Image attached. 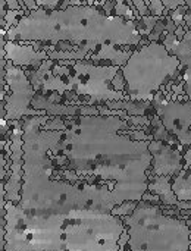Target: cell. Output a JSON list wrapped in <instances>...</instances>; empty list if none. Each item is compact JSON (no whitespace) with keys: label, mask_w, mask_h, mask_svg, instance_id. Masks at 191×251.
Listing matches in <instances>:
<instances>
[{"label":"cell","mask_w":191,"mask_h":251,"mask_svg":"<svg viewBox=\"0 0 191 251\" xmlns=\"http://www.w3.org/2000/svg\"><path fill=\"white\" fill-rule=\"evenodd\" d=\"M4 82L9 84L10 93L1 99V106L4 107L6 121H21L28 116H44V110H37L31 107V101L37 91L34 90L29 76L25 69L13 65L10 60L6 63V76Z\"/></svg>","instance_id":"obj_5"},{"label":"cell","mask_w":191,"mask_h":251,"mask_svg":"<svg viewBox=\"0 0 191 251\" xmlns=\"http://www.w3.org/2000/svg\"><path fill=\"white\" fill-rule=\"evenodd\" d=\"M80 116H100V110L96 106H88V104H82L80 107Z\"/></svg>","instance_id":"obj_25"},{"label":"cell","mask_w":191,"mask_h":251,"mask_svg":"<svg viewBox=\"0 0 191 251\" xmlns=\"http://www.w3.org/2000/svg\"><path fill=\"white\" fill-rule=\"evenodd\" d=\"M3 49L4 59L24 69L37 71L44 60L50 59L46 50H35L28 41H6Z\"/></svg>","instance_id":"obj_8"},{"label":"cell","mask_w":191,"mask_h":251,"mask_svg":"<svg viewBox=\"0 0 191 251\" xmlns=\"http://www.w3.org/2000/svg\"><path fill=\"white\" fill-rule=\"evenodd\" d=\"M137 204H138V201L127 200V201H122L121 204H116V206L110 210V213H112L113 216H118V218L124 219V218H127V216H130V215L134 213V210L137 209Z\"/></svg>","instance_id":"obj_14"},{"label":"cell","mask_w":191,"mask_h":251,"mask_svg":"<svg viewBox=\"0 0 191 251\" xmlns=\"http://www.w3.org/2000/svg\"><path fill=\"white\" fill-rule=\"evenodd\" d=\"M130 100L153 101L155 94L171 81H183L181 62L161 41L137 46L128 62L121 68Z\"/></svg>","instance_id":"obj_2"},{"label":"cell","mask_w":191,"mask_h":251,"mask_svg":"<svg viewBox=\"0 0 191 251\" xmlns=\"http://www.w3.org/2000/svg\"><path fill=\"white\" fill-rule=\"evenodd\" d=\"M187 12H190V9H189V6H187V4H184V6H180V7H177L175 10L169 12V18L175 22V25H177V26H186L184 15H186Z\"/></svg>","instance_id":"obj_19"},{"label":"cell","mask_w":191,"mask_h":251,"mask_svg":"<svg viewBox=\"0 0 191 251\" xmlns=\"http://www.w3.org/2000/svg\"><path fill=\"white\" fill-rule=\"evenodd\" d=\"M110 85H112V88L116 90V91H125L127 82H125V78H124V74H122L121 69L118 71V74H116V75L113 76V79L110 81Z\"/></svg>","instance_id":"obj_22"},{"label":"cell","mask_w":191,"mask_h":251,"mask_svg":"<svg viewBox=\"0 0 191 251\" xmlns=\"http://www.w3.org/2000/svg\"><path fill=\"white\" fill-rule=\"evenodd\" d=\"M31 107L37 110H44L50 116H62V118H72L80 115V104H68V103H52L47 97L41 93H37L31 101Z\"/></svg>","instance_id":"obj_10"},{"label":"cell","mask_w":191,"mask_h":251,"mask_svg":"<svg viewBox=\"0 0 191 251\" xmlns=\"http://www.w3.org/2000/svg\"><path fill=\"white\" fill-rule=\"evenodd\" d=\"M106 106L115 110H125L131 116H144L149 110L155 109L152 101H136V100H115L108 101Z\"/></svg>","instance_id":"obj_12"},{"label":"cell","mask_w":191,"mask_h":251,"mask_svg":"<svg viewBox=\"0 0 191 251\" xmlns=\"http://www.w3.org/2000/svg\"><path fill=\"white\" fill-rule=\"evenodd\" d=\"M147 191L159 196L161 203L168 207H177L178 204V197L174 193L172 188V178L171 176H153L149 175V184H147Z\"/></svg>","instance_id":"obj_11"},{"label":"cell","mask_w":191,"mask_h":251,"mask_svg":"<svg viewBox=\"0 0 191 251\" xmlns=\"http://www.w3.org/2000/svg\"><path fill=\"white\" fill-rule=\"evenodd\" d=\"M25 1V4H27V7H28V10L29 12H32V10H37L38 9V4H37V1L35 0H24Z\"/></svg>","instance_id":"obj_31"},{"label":"cell","mask_w":191,"mask_h":251,"mask_svg":"<svg viewBox=\"0 0 191 251\" xmlns=\"http://www.w3.org/2000/svg\"><path fill=\"white\" fill-rule=\"evenodd\" d=\"M38 7H43L46 10H56L62 4L63 0H35Z\"/></svg>","instance_id":"obj_23"},{"label":"cell","mask_w":191,"mask_h":251,"mask_svg":"<svg viewBox=\"0 0 191 251\" xmlns=\"http://www.w3.org/2000/svg\"><path fill=\"white\" fill-rule=\"evenodd\" d=\"M183 157H184V169L189 171L191 165V147H187V150H184Z\"/></svg>","instance_id":"obj_29"},{"label":"cell","mask_w":191,"mask_h":251,"mask_svg":"<svg viewBox=\"0 0 191 251\" xmlns=\"http://www.w3.org/2000/svg\"><path fill=\"white\" fill-rule=\"evenodd\" d=\"M162 16H155V15H147L141 18L143 22V37H149L152 34V31L155 29L156 24L161 21Z\"/></svg>","instance_id":"obj_17"},{"label":"cell","mask_w":191,"mask_h":251,"mask_svg":"<svg viewBox=\"0 0 191 251\" xmlns=\"http://www.w3.org/2000/svg\"><path fill=\"white\" fill-rule=\"evenodd\" d=\"M186 4L189 6V9H190V12H191V0H186Z\"/></svg>","instance_id":"obj_33"},{"label":"cell","mask_w":191,"mask_h":251,"mask_svg":"<svg viewBox=\"0 0 191 251\" xmlns=\"http://www.w3.org/2000/svg\"><path fill=\"white\" fill-rule=\"evenodd\" d=\"M189 171H190V172H191V165H190V169H189Z\"/></svg>","instance_id":"obj_34"},{"label":"cell","mask_w":191,"mask_h":251,"mask_svg":"<svg viewBox=\"0 0 191 251\" xmlns=\"http://www.w3.org/2000/svg\"><path fill=\"white\" fill-rule=\"evenodd\" d=\"M144 3L149 7L150 15H155V16H164L165 15L166 9H165L162 0H144Z\"/></svg>","instance_id":"obj_21"},{"label":"cell","mask_w":191,"mask_h":251,"mask_svg":"<svg viewBox=\"0 0 191 251\" xmlns=\"http://www.w3.org/2000/svg\"><path fill=\"white\" fill-rule=\"evenodd\" d=\"M25 15H27V12L22 10V9H18V10H7L6 15H4V19H0V25H1V28H4L6 31H9L12 26L18 25L19 19H21L22 16H25Z\"/></svg>","instance_id":"obj_15"},{"label":"cell","mask_w":191,"mask_h":251,"mask_svg":"<svg viewBox=\"0 0 191 251\" xmlns=\"http://www.w3.org/2000/svg\"><path fill=\"white\" fill-rule=\"evenodd\" d=\"M149 151L152 154V168L149 175L174 178L184 169L183 151L177 147L165 141L152 140L149 143Z\"/></svg>","instance_id":"obj_7"},{"label":"cell","mask_w":191,"mask_h":251,"mask_svg":"<svg viewBox=\"0 0 191 251\" xmlns=\"http://www.w3.org/2000/svg\"><path fill=\"white\" fill-rule=\"evenodd\" d=\"M183 81H184V90H186V94L189 96L191 101V75H184L183 74Z\"/></svg>","instance_id":"obj_28"},{"label":"cell","mask_w":191,"mask_h":251,"mask_svg":"<svg viewBox=\"0 0 191 251\" xmlns=\"http://www.w3.org/2000/svg\"><path fill=\"white\" fill-rule=\"evenodd\" d=\"M63 66H71L72 74L66 84L69 91L75 93L80 104H106L115 100H130L125 91L112 88L110 81L121 69L115 65H96L91 60H57Z\"/></svg>","instance_id":"obj_4"},{"label":"cell","mask_w":191,"mask_h":251,"mask_svg":"<svg viewBox=\"0 0 191 251\" xmlns=\"http://www.w3.org/2000/svg\"><path fill=\"white\" fill-rule=\"evenodd\" d=\"M172 188L178 200L191 203V172L183 169L177 176L172 178Z\"/></svg>","instance_id":"obj_13"},{"label":"cell","mask_w":191,"mask_h":251,"mask_svg":"<svg viewBox=\"0 0 191 251\" xmlns=\"http://www.w3.org/2000/svg\"><path fill=\"white\" fill-rule=\"evenodd\" d=\"M133 3H134V6L138 9V12L141 13V16H147V15H150L149 7L146 6L144 0H133Z\"/></svg>","instance_id":"obj_27"},{"label":"cell","mask_w":191,"mask_h":251,"mask_svg":"<svg viewBox=\"0 0 191 251\" xmlns=\"http://www.w3.org/2000/svg\"><path fill=\"white\" fill-rule=\"evenodd\" d=\"M134 53V47L133 46H125V47H119L116 44L108 43L99 47V50L91 56V62L96 65H115L122 68L128 59L131 57V54Z\"/></svg>","instance_id":"obj_9"},{"label":"cell","mask_w":191,"mask_h":251,"mask_svg":"<svg viewBox=\"0 0 191 251\" xmlns=\"http://www.w3.org/2000/svg\"><path fill=\"white\" fill-rule=\"evenodd\" d=\"M184 22H186V26L191 29V12H187L186 15H184Z\"/></svg>","instance_id":"obj_32"},{"label":"cell","mask_w":191,"mask_h":251,"mask_svg":"<svg viewBox=\"0 0 191 251\" xmlns=\"http://www.w3.org/2000/svg\"><path fill=\"white\" fill-rule=\"evenodd\" d=\"M153 107L164 126L180 141L183 147H191V101L166 100L162 91L153 99Z\"/></svg>","instance_id":"obj_6"},{"label":"cell","mask_w":191,"mask_h":251,"mask_svg":"<svg viewBox=\"0 0 191 251\" xmlns=\"http://www.w3.org/2000/svg\"><path fill=\"white\" fill-rule=\"evenodd\" d=\"M113 15L130 19V21H137L136 13L133 12V9L127 4L125 0H115V9H113Z\"/></svg>","instance_id":"obj_16"},{"label":"cell","mask_w":191,"mask_h":251,"mask_svg":"<svg viewBox=\"0 0 191 251\" xmlns=\"http://www.w3.org/2000/svg\"><path fill=\"white\" fill-rule=\"evenodd\" d=\"M162 3H164V6H165V9H166L164 16H168L169 12L175 10V9L180 7V6H184V4H186V0H162Z\"/></svg>","instance_id":"obj_24"},{"label":"cell","mask_w":191,"mask_h":251,"mask_svg":"<svg viewBox=\"0 0 191 251\" xmlns=\"http://www.w3.org/2000/svg\"><path fill=\"white\" fill-rule=\"evenodd\" d=\"M130 241L127 251H190L187 221L168 216L159 204L138 201L133 215L124 218Z\"/></svg>","instance_id":"obj_3"},{"label":"cell","mask_w":191,"mask_h":251,"mask_svg":"<svg viewBox=\"0 0 191 251\" xmlns=\"http://www.w3.org/2000/svg\"><path fill=\"white\" fill-rule=\"evenodd\" d=\"M165 31H166V16H162L161 21L156 24L155 29L152 31V34L147 37V40L149 41H161L162 35L165 34Z\"/></svg>","instance_id":"obj_20"},{"label":"cell","mask_w":191,"mask_h":251,"mask_svg":"<svg viewBox=\"0 0 191 251\" xmlns=\"http://www.w3.org/2000/svg\"><path fill=\"white\" fill-rule=\"evenodd\" d=\"M41 128L46 129V131H66L68 129V126L65 124V118H62V116H53Z\"/></svg>","instance_id":"obj_18"},{"label":"cell","mask_w":191,"mask_h":251,"mask_svg":"<svg viewBox=\"0 0 191 251\" xmlns=\"http://www.w3.org/2000/svg\"><path fill=\"white\" fill-rule=\"evenodd\" d=\"M6 6H7V10H18V9H21L18 0H6Z\"/></svg>","instance_id":"obj_30"},{"label":"cell","mask_w":191,"mask_h":251,"mask_svg":"<svg viewBox=\"0 0 191 251\" xmlns=\"http://www.w3.org/2000/svg\"><path fill=\"white\" fill-rule=\"evenodd\" d=\"M143 201H147V203H153V204H161V199H159V196H156V194H153V193H150V191H146L144 194H143V199H141Z\"/></svg>","instance_id":"obj_26"},{"label":"cell","mask_w":191,"mask_h":251,"mask_svg":"<svg viewBox=\"0 0 191 251\" xmlns=\"http://www.w3.org/2000/svg\"><path fill=\"white\" fill-rule=\"evenodd\" d=\"M6 37L7 41H40L53 46L66 41L77 47L90 46L94 50L108 43L137 47L144 38L137 28V21L108 15L103 9L88 4L56 10L38 7L22 16Z\"/></svg>","instance_id":"obj_1"}]
</instances>
